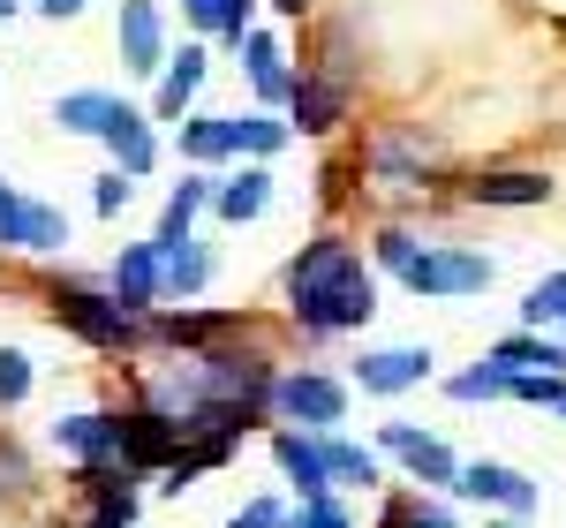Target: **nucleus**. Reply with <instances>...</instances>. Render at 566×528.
<instances>
[{"label":"nucleus","mask_w":566,"mask_h":528,"mask_svg":"<svg viewBox=\"0 0 566 528\" xmlns=\"http://www.w3.org/2000/svg\"><path fill=\"white\" fill-rule=\"evenodd\" d=\"M280 303H287V325L303 340H348L378 317V264L363 257L340 226H325L287 257Z\"/></svg>","instance_id":"nucleus-1"},{"label":"nucleus","mask_w":566,"mask_h":528,"mask_svg":"<svg viewBox=\"0 0 566 528\" xmlns=\"http://www.w3.org/2000/svg\"><path fill=\"white\" fill-rule=\"evenodd\" d=\"M45 309H53L61 332H76L98 355H144L151 348V317L122 309L106 279H45Z\"/></svg>","instance_id":"nucleus-2"},{"label":"nucleus","mask_w":566,"mask_h":528,"mask_svg":"<svg viewBox=\"0 0 566 528\" xmlns=\"http://www.w3.org/2000/svg\"><path fill=\"white\" fill-rule=\"evenodd\" d=\"M348 400L355 386L340 370H325V362H280V378H272V423H295V431H340L348 423Z\"/></svg>","instance_id":"nucleus-3"},{"label":"nucleus","mask_w":566,"mask_h":528,"mask_svg":"<svg viewBox=\"0 0 566 528\" xmlns=\"http://www.w3.org/2000/svg\"><path fill=\"white\" fill-rule=\"evenodd\" d=\"M499 279V257L476 250V242H423L416 264L400 272V287L416 295V303H469Z\"/></svg>","instance_id":"nucleus-4"},{"label":"nucleus","mask_w":566,"mask_h":528,"mask_svg":"<svg viewBox=\"0 0 566 528\" xmlns=\"http://www.w3.org/2000/svg\"><path fill=\"white\" fill-rule=\"evenodd\" d=\"M355 167L370 181H386V189H431L438 181V136L423 122H378V129L363 136Z\"/></svg>","instance_id":"nucleus-5"},{"label":"nucleus","mask_w":566,"mask_h":528,"mask_svg":"<svg viewBox=\"0 0 566 528\" xmlns=\"http://www.w3.org/2000/svg\"><path fill=\"white\" fill-rule=\"evenodd\" d=\"M378 453H386V468H400L408 484H423V490H453V476H461V453L438 439V431H423V423H378Z\"/></svg>","instance_id":"nucleus-6"},{"label":"nucleus","mask_w":566,"mask_h":528,"mask_svg":"<svg viewBox=\"0 0 566 528\" xmlns=\"http://www.w3.org/2000/svg\"><path fill=\"white\" fill-rule=\"evenodd\" d=\"M446 498H469L483 514H528V521L544 514V484L528 468H514V461H461V476H453Z\"/></svg>","instance_id":"nucleus-7"},{"label":"nucleus","mask_w":566,"mask_h":528,"mask_svg":"<svg viewBox=\"0 0 566 528\" xmlns=\"http://www.w3.org/2000/svg\"><path fill=\"white\" fill-rule=\"evenodd\" d=\"M438 378V355L423 348V340H392V348H363L348 362V386L370 400H400L416 393V386H431Z\"/></svg>","instance_id":"nucleus-8"},{"label":"nucleus","mask_w":566,"mask_h":528,"mask_svg":"<svg viewBox=\"0 0 566 528\" xmlns=\"http://www.w3.org/2000/svg\"><path fill=\"white\" fill-rule=\"evenodd\" d=\"M258 317L250 309H197V303H159L151 309V348L167 355H197V348H219L234 332H250Z\"/></svg>","instance_id":"nucleus-9"},{"label":"nucleus","mask_w":566,"mask_h":528,"mask_svg":"<svg viewBox=\"0 0 566 528\" xmlns=\"http://www.w3.org/2000/svg\"><path fill=\"white\" fill-rule=\"evenodd\" d=\"M69 498L84 506V521L136 528V514H144V476H136V468H122V461H98V468H69Z\"/></svg>","instance_id":"nucleus-10"},{"label":"nucleus","mask_w":566,"mask_h":528,"mask_svg":"<svg viewBox=\"0 0 566 528\" xmlns=\"http://www.w3.org/2000/svg\"><path fill=\"white\" fill-rule=\"evenodd\" d=\"M122 415V468H136L144 484L159 476V468H175L181 445H189V431H181L167 408H151V400H136V408H114Z\"/></svg>","instance_id":"nucleus-11"},{"label":"nucleus","mask_w":566,"mask_h":528,"mask_svg":"<svg viewBox=\"0 0 566 528\" xmlns=\"http://www.w3.org/2000/svg\"><path fill=\"white\" fill-rule=\"evenodd\" d=\"M287 129L295 136H340L355 114V84L348 76H325V68H295V91H287Z\"/></svg>","instance_id":"nucleus-12"},{"label":"nucleus","mask_w":566,"mask_h":528,"mask_svg":"<svg viewBox=\"0 0 566 528\" xmlns=\"http://www.w3.org/2000/svg\"><path fill=\"white\" fill-rule=\"evenodd\" d=\"M45 439L69 468H98V461H122V415L114 408H61L45 423Z\"/></svg>","instance_id":"nucleus-13"},{"label":"nucleus","mask_w":566,"mask_h":528,"mask_svg":"<svg viewBox=\"0 0 566 528\" xmlns=\"http://www.w3.org/2000/svg\"><path fill=\"white\" fill-rule=\"evenodd\" d=\"M453 197L461 204H483V212H536V204L559 197V181L544 175V167H476Z\"/></svg>","instance_id":"nucleus-14"},{"label":"nucleus","mask_w":566,"mask_h":528,"mask_svg":"<svg viewBox=\"0 0 566 528\" xmlns=\"http://www.w3.org/2000/svg\"><path fill=\"white\" fill-rule=\"evenodd\" d=\"M205 76H212V39H181L175 53H167V68L151 76V122H167V129H175L181 114H197Z\"/></svg>","instance_id":"nucleus-15"},{"label":"nucleus","mask_w":566,"mask_h":528,"mask_svg":"<svg viewBox=\"0 0 566 528\" xmlns=\"http://www.w3.org/2000/svg\"><path fill=\"white\" fill-rule=\"evenodd\" d=\"M114 53H122L129 76H159L167 53H175V39H167V8H159V0H122V15H114Z\"/></svg>","instance_id":"nucleus-16"},{"label":"nucleus","mask_w":566,"mask_h":528,"mask_svg":"<svg viewBox=\"0 0 566 528\" xmlns=\"http://www.w3.org/2000/svg\"><path fill=\"white\" fill-rule=\"evenodd\" d=\"M98 144H106V159H114V167H122L129 181L159 175V122H151V106H129V98H114V114H106Z\"/></svg>","instance_id":"nucleus-17"},{"label":"nucleus","mask_w":566,"mask_h":528,"mask_svg":"<svg viewBox=\"0 0 566 528\" xmlns=\"http://www.w3.org/2000/svg\"><path fill=\"white\" fill-rule=\"evenodd\" d=\"M234 53H242L234 68L250 76L258 106H272V114H280V106H287V91H295V53H287V39H280V31H258V23H250Z\"/></svg>","instance_id":"nucleus-18"},{"label":"nucleus","mask_w":566,"mask_h":528,"mask_svg":"<svg viewBox=\"0 0 566 528\" xmlns=\"http://www.w3.org/2000/svg\"><path fill=\"white\" fill-rule=\"evenodd\" d=\"M272 468L287 476L295 498H333V468H325V439H317V431L272 423Z\"/></svg>","instance_id":"nucleus-19"},{"label":"nucleus","mask_w":566,"mask_h":528,"mask_svg":"<svg viewBox=\"0 0 566 528\" xmlns=\"http://www.w3.org/2000/svg\"><path fill=\"white\" fill-rule=\"evenodd\" d=\"M106 287H114V303H122V309L151 317V309L167 303V287H159V242H122L114 264H106Z\"/></svg>","instance_id":"nucleus-20"},{"label":"nucleus","mask_w":566,"mask_h":528,"mask_svg":"<svg viewBox=\"0 0 566 528\" xmlns=\"http://www.w3.org/2000/svg\"><path fill=\"white\" fill-rule=\"evenodd\" d=\"M175 151H181V167H205V175H219V167H234L242 151H234V114H181L175 122Z\"/></svg>","instance_id":"nucleus-21"},{"label":"nucleus","mask_w":566,"mask_h":528,"mask_svg":"<svg viewBox=\"0 0 566 528\" xmlns=\"http://www.w3.org/2000/svg\"><path fill=\"white\" fill-rule=\"evenodd\" d=\"M212 212L227 226H250L272 212V167H258V159H242V167H227V175H212Z\"/></svg>","instance_id":"nucleus-22"},{"label":"nucleus","mask_w":566,"mask_h":528,"mask_svg":"<svg viewBox=\"0 0 566 528\" xmlns=\"http://www.w3.org/2000/svg\"><path fill=\"white\" fill-rule=\"evenodd\" d=\"M370 528H461V514H453V498L446 490H378V514H370Z\"/></svg>","instance_id":"nucleus-23"},{"label":"nucleus","mask_w":566,"mask_h":528,"mask_svg":"<svg viewBox=\"0 0 566 528\" xmlns=\"http://www.w3.org/2000/svg\"><path fill=\"white\" fill-rule=\"evenodd\" d=\"M212 242H197V234H181L175 250H159V287H167V303H205V287H212Z\"/></svg>","instance_id":"nucleus-24"},{"label":"nucleus","mask_w":566,"mask_h":528,"mask_svg":"<svg viewBox=\"0 0 566 528\" xmlns=\"http://www.w3.org/2000/svg\"><path fill=\"white\" fill-rule=\"evenodd\" d=\"M8 250L15 257H61L69 250V212L45 204V197H23L15 204V226H8Z\"/></svg>","instance_id":"nucleus-25"},{"label":"nucleus","mask_w":566,"mask_h":528,"mask_svg":"<svg viewBox=\"0 0 566 528\" xmlns=\"http://www.w3.org/2000/svg\"><path fill=\"white\" fill-rule=\"evenodd\" d=\"M325 468H333V490H386V453L378 445L348 439V431H325Z\"/></svg>","instance_id":"nucleus-26"},{"label":"nucleus","mask_w":566,"mask_h":528,"mask_svg":"<svg viewBox=\"0 0 566 528\" xmlns=\"http://www.w3.org/2000/svg\"><path fill=\"white\" fill-rule=\"evenodd\" d=\"M483 362H499L506 378H522V370H566V340L559 332H528V325H514V332H499V340L483 348Z\"/></svg>","instance_id":"nucleus-27"},{"label":"nucleus","mask_w":566,"mask_h":528,"mask_svg":"<svg viewBox=\"0 0 566 528\" xmlns=\"http://www.w3.org/2000/svg\"><path fill=\"white\" fill-rule=\"evenodd\" d=\"M197 212H212V175H205V167H189V175L167 189V212H159V226H151V242L175 250L181 234H197Z\"/></svg>","instance_id":"nucleus-28"},{"label":"nucleus","mask_w":566,"mask_h":528,"mask_svg":"<svg viewBox=\"0 0 566 528\" xmlns=\"http://www.w3.org/2000/svg\"><path fill=\"white\" fill-rule=\"evenodd\" d=\"M39 498H45V476L31 461V445L15 431H0V514H31Z\"/></svg>","instance_id":"nucleus-29"},{"label":"nucleus","mask_w":566,"mask_h":528,"mask_svg":"<svg viewBox=\"0 0 566 528\" xmlns=\"http://www.w3.org/2000/svg\"><path fill=\"white\" fill-rule=\"evenodd\" d=\"M181 15H189V31L212 45H242V31L258 23V0H181Z\"/></svg>","instance_id":"nucleus-30"},{"label":"nucleus","mask_w":566,"mask_h":528,"mask_svg":"<svg viewBox=\"0 0 566 528\" xmlns=\"http://www.w3.org/2000/svg\"><path fill=\"white\" fill-rule=\"evenodd\" d=\"M295 144V129H287V114H272V106H250V114H234V151L242 159H258V167H272L280 151Z\"/></svg>","instance_id":"nucleus-31"},{"label":"nucleus","mask_w":566,"mask_h":528,"mask_svg":"<svg viewBox=\"0 0 566 528\" xmlns=\"http://www.w3.org/2000/svg\"><path fill=\"white\" fill-rule=\"evenodd\" d=\"M106 114H114V91L106 84H76L53 98V129L61 136H98L106 129Z\"/></svg>","instance_id":"nucleus-32"},{"label":"nucleus","mask_w":566,"mask_h":528,"mask_svg":"<svg viewBox=\"0 0 566 528\" xmlns=\"http://www.w3.org/2000/svg\"><path fill=\"white\" fill-rule=\"evenodd\" d=\"M446 400H461V408H491V400H506V370L476 355L469 370H453V378H446Z\"/></svg>","instance_id":"nucleus-33"},{"label":"nucleus","mask_w":566,"mask_h":528,"mask_svg":"<svg viewBox=\"0 0 566 528\" xmlns=\"http://www.w3.org/2000/svg\"><path fill=\"white\" fill-rule=\"evenodd\" d=\"M522 325L528 332H559L566 325V272H544V279L522 295Z\"/></svg>","instance_id":"nucleus-34"},{"label":"nucleus","mask_w":566,"mask_h":528,"mask_svg":"<svg viewBox=\"0 0 566 528\" xmlns=\"http://www.w3.org/2000/svg\"><path fill=\"white\" fill-rule=\"evenodd\" d=\"M31 393H39V362H31V348H0V415H15Z\"/></svg>","instance_id":"nucleus-35"},{"label":"nucleus","mask_w":566,"mask_h":528,"mask_svg":"<svg viewBox=\"0 0 566 528\" xmlns=\"http://www.w3.org/2000/svg\"><path fill=\"white\" fill-rule=\"evenodd\" d=\"M416 250H423V234H416V226H378V234H370V264L392 272V279L416 264Z\"/></svg>","instance_id":"nucleus-36"},{"label":"nucleus","mask_w":566,"mask_h":528,"mask_svg":"<svg viewBox=\"0 0 566 528\" xmlns=\"http://www.w3.org/2000/svg\"><path fill=\"white\" fill-rule=\"evenodd\" d=\"M506 400H522V408H552V415H559L566 370H522V378H506Z\"/></svg>","instance_id":"nucleus-37"},{"label":"nucleus","mask_w":566,"mask_h":528,"mask_svg":"<svg viewBox=\"0 0 566 528\" xmlns=\"http://www.w3.org/2000/svg\"><path fill=\"white\" fill-rule=\"evenodd\" d=\"M129 204H136V181L122 175V167H106V175H91V212H98V220H122Z\"/></svg>","instance_id":"nucleus-38"},{"label":"nucleus","mask_w":566,"mask_h":528,"mask_svg":"<svg viewBox=\"0 0 566 528\" xmlns=\"http://www.w3.org/2000/svg\"><path fill=\"white\" fill-rule=\"evenodd\" d=\"M287 528H355V521H348V506H340V490H333V498H303L287 514Z\"/></svg>","instance_id":"nucleus-39"},{"label":"nucleus","mask_w":566,"mask_h":528,"mask_svg":"<svg viewBox=\"0 0 566 528\" xmlns=\"http://www.w3.org/2000/svg\"><path fill=\"white\" fill-rule=\"evenodd\" d=\"M227 528H287V506L280 498H250V506H234Z\"/></svg>","instance_id":"nucleus-40"},{"label":"nucleus","mask_w":566,"mask_h":528,"mask_svg":"<svg viewBox=\"0 0 566 528\" xmlns=\"http://www.w3.org/2000/svg\"><path fill=\"white\" fill-rule=\"evenodd\" d=\"M31 8H39L45 23H76V15H84L91 0H31Z\"/></svg>","instance_id":"nucleus-41"},{"label":"nucleus","mask_w":566,"mask_h":528,"mask_svg":"<svg viewBox=\"0 0 566 528\" xmlns=\"http://www.w3.org/2000/svg\"><path fill=\"white\" fill-rule=\"evenodd\" d=\"M15 204H23V189L0 175V250H8V226H15Z\"/></svg>","instance_id":"nucleus-42"},{"label":"nucleus","mask_w":566,"mask_h":528,"mask_svg":"<svg viewBox=\"0 0 566 528\" xmlns=\"http://www.w3.org/2000/svg\"><path fill=\"white\" fill-rule=\"evenodd\" d=\"M264 8H272L280 23H303V15H310V8H317V0H264Z\"/></svg>","instance_id":"nucleus-43"},{"label":"nucleus","mask_w":566,"mask_h":528,"mask_svg":"<svg viewBox=\"0 0 566 528\" xmlns=\"http://www.w3.org/2000/svg\"><path fill=\"white\" fill-rule=\"evenodd\" d=\"M483 528H536V521H528V514H491Z\"/></svg>","instance_id":"nucleus-44"},{"label":"nucleus","mask_w":566,"mask_h":528,"mask_svg":"<svg viewBox=\"0 0 566 528\" xmlns=\"http://www.w3.org/2000/svg\"><path fill=\"white\" fill-rule=\"evenodd\" d=\"M15 8H23V0H0V23H8V15H15Z\"/></svg>","instance_id":"nucleus-45"},{"label":"nucleus","mask_w":566,"mask_h":528,"mask_svg":"<svg viewBox=\"0 0 566 528\" xmlns=\"http://www.w3.org/2000/svg\"><path fill=\"white\" fill-rule=\"evenodd\" d=\"M76 528H106V521H76Z\"/></svg>","instance_id":"nucleus-46"},{"label":"nucleus","mask_w":566,"mask_h":528,"mask_svg":"<svg viewBox=\"0 0 566 528\" xmlns=\"http://www.w3.org/2000/svg\"><path fill=\"white\" fill-rule=\"evenodd\" d=\"M559 423H566V400H559Z\"/></svg>","instance_id":"nucleus-47"},{"label":"nucleus","mask_w":566,"mask_h":528,"mask_svg":"<svg viewBox=\"0 0 566 528\" xmlns=\"http://www.w3.org/2000/svg\"><path fill=\"white\" fill-rule=\"evenodd\" d=\"M559 340H566V325H559Z\"/></svg>","instance_id":"nucleus-48"}]
</instances>
